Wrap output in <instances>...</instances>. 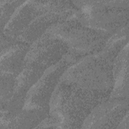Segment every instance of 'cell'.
Instances as JSON below:
<instances>
[{"mask_svg":"<svg viewBox=\"0 0 129 129\" xmlns=\"http://www.w3.org/2000/svg\"><path fill=\"white\" fill-rule=\"evenodd\" d=\"M107 96L60 80L50 100L49 115L64 127H81L91 111Z\"/></svg>","mask_w":129,"mask_h":129,"instance_id":"cell-1","label":"cell"},{"mask_svg":"<svg viewBox=\"0 0 129 129\" xmlns=\"http://www.w3.org/2000/svg\"><path fill=\"white\" fill-rule=\"evenodd\" d=\"M120 47L116 44L106 45L97 53L91 54L70 65L60 80L108 95L113 87V65Z\"/></svg>","mask_w":129,"mask_h":129,"instance_id":"cell-2","label":"cell"},{"mask_svg":"<svg viewBox=\"0 0 129 129\" xmlns=\"http://www.w3.org/2000/svg\"><path fill=\"white\" fill-rule=\"evenodd\" d=\"M45 33L60 39L67 44L69 51L78 54L99 52L105 46L109 36L87 26L79 18L57 23Z\"/></svg>","mask_w":129,"mask_h":129,"instance_id":"cell-3","label":"cell"},{"mask_svg":"<svg viewBox=\"0 0 129 129\" xmlns=\"http://www.w3.org/2000/svg\"><path fill=\"white\" fill-rule=\"evenodd\" d=\"M82 2L83 15L80 19L92 28L110 35L127 22L128 1Z\"/></svg>","mask_w":129,"mask_h":129,"instance_id":"cell-4","label":"cell"},{"mask_svg":"<svg viewBox=\"0 0 129 129\" xmlns=\"http://www.w3.org/2000/svg\"><path fill=\"white\" fill-rule=\"evenodd\" d=\"M71 65L66 55L57 63L47 69L28 91L23 109H35L49 113V104L60 78Z\"/></svg>","mask_w":129,"mask_h":129,"instance_id":"cell-5","label":"cell"},{"mask_svg":"<svg viewBox=\"0 0 129 129\" xmlns=\"http://www.w3.org/2000/svg\"><path fill=\"white\" fill-rule=\"evenodd\" d=\"M69 47L60 39L45 33L30 45L25 66L44 72L68 53Z\"/></svg>","mask_w":129,"mask_h":129,"instance_id":"cell-6","label":"cell"},{"mask_svg":"<svg viewBox=\"0 0 129 129\" xmlns=\"http://www.w3.org/2000/svg\"><path fill=\"white\" fill-rule=\"evenodd\" d=\"M127 113L125 99H109L97 105L85 120L83 128L117 127Z\"/></svg>","mask_w":129,"mask_h":129,"instance_id":"cell-7","label":"cell"},{"mask_svg":"<svg viewBox=\"0 0 129 129\" xmlns=\"http://www.w3.org/2000/svg\"><path fill=\"white\" fill-rule=\"evenodd\" d=\"M38 12L35 1L24 2L17 8L2 30L4 41L13 42L17 40Z\"/></svg>","mask_w":129,"mask_h":129,"instance_id":"cell-8","label":"cell"},{"mask_svg":"<svg viewBox=\"0 0 129 129\" xmlns=\"http://www.w3.org/2000/svg\"><path fill=\"white\" fill-rule=\"evenodd\" d=\"M38 12V15L18 38V41L27 44H32L43 35L51 26L66 20L52 13L39 10Z\"/></svg>","mask_w":129,"mask_h":129,"instance_id":"cell-9","label":"cell"},{"mask_svg":"<svg viewBox=\"0 0 129 129\" xmlns=\"http://www.w3.org/2000/svg\"><path fill=\"white\" fill-rule=\"evenodd\" d=\"M30 45L24 43L11 44L2 50L1 72L17 77L25 67V60Z\"/></svg>","mask_w":129,"mask_h":129,"instance_id":"cell-10","label":"cell"},{"mask_svg":"<svg viewBox=\"0 0 129 129\" xmlns=\"http://www.w3.org/2000/svg\"><path fill=\"white\" fill-rule=\"evenodd\" d=\"M17 77L11 73L1 72V106L4 105L12 97L15 88Z\"/></svg>","mask_w":129,"mask_h":129,"instance_id":"cell-11","label":"cell"},{"mask_svg":"<svg viewBox=\"0 0 129 129\" xmlns=\"http://www.w3.org/2000/svg\"><path fill=\"white\" fill-rule=\"evenodd\" d=\"M25 1H1V23L2 30L4 29L11 17Z\"/></svg>","mask_w":129,"mask_h":129,"instance_id":"cell-12","label":"cell"}]
</instances>
